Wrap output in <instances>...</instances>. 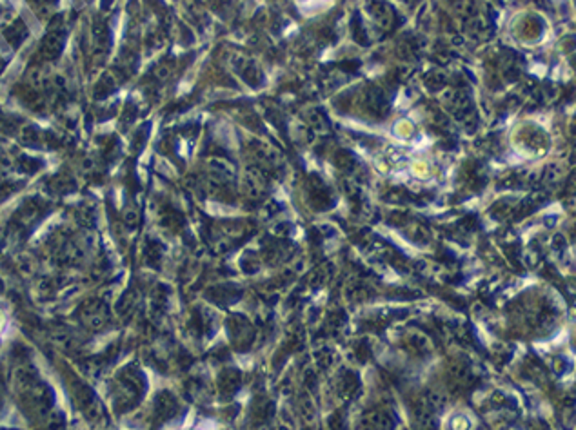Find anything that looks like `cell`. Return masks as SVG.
<instances>
[{"mask_svg":"<svg viewBox=\"0 0 576 430\" xmlns=\"http://www.w3.org/2000/svg\"><path fill=\"white\" fill-rule=\"evenodd\" d=\"M369 11H371V19L375 20V24L380 28V30H391L393 20H395V15H393L391 6L384 0H373L371 6H369Z\"/></svg>","mask_w":576,"mask_h":430,"instance_id":"6da1fadb","label":"cell"}]
</instances>
